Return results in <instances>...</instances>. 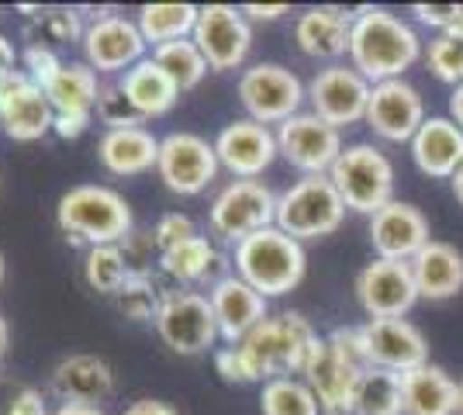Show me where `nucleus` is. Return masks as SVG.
<instances>
[{
    "label": "nucleus",
    "mask_w": 463,
    "mask_h": 415,
    "mask_svg": "<svg viewBox=\"0 0 463 415\" xmlns=\"http://www.w3.org/2000/svg\"><path fill=\"white\" fill-rule=\"evenodd\" d=\"M318 339L308 318L298 312L267 316L235 346L214 350V371L229 384H267L273 377L305 374Z\"/></svg>",
    "instance_id": "1"
},
{
    "label": "nucleus",
    "mask_w": 463,
    "mask_h": 415,
    "mask_svg": "<svg viewBox=\"0 0 463 415\" xmlns=\"http://www.w3.org/2000/svg\"><path fill=\"white\" fill-rule=\"evenodd\" d=\"M422 60V39L415 28L384 7H364L353 18L349 66L370 83L405 80V73Z\"/></svg>",
    "instance_id": "2"
},
{
    "label": "nucleus",
    "mask_w": 463,
    "mask_h": 415,
    "mask_svg": "<svg viewBox=\"0 0 463 415\" xmlns=\"http://www.w3.org/2000/svg\"><path fill=\"white\" fill-rule=\"evenodd\" d=\"M59 232L77 246H118L136 232V215L125 194L104 184H77L56 204Z\"/></svg>",
    "instance_id": "3"
},
{
    "label": "nucleus",
    "mask_w": 463,
    "mask_h": 415,
    "mask_svg": "<svg viewBox=\"0 0 463 415\" xmlns=\"http://www.w3.org/2000/svg\"><path fill=\"white\" fill-rule=\"evenodd\" d=\"M232 267L246 284H252L270 301V297L290 295L305 280L308 253H305V242H298L288 232H280L277 225H270L235 246Z\"/></svg>",
    "instance_id": "4"
},
{
    "label": "nucleus",
    "mask_w": 463,
    "mask_h": 415,
    "mask_svg": "<svg viewBox=\"0 0 463 415\" xmlns=\"http://www.w3.org/2000/svg\"><path fill=\"white\" fill-rule=\"evenodd\" d=\"M367 367L370 363L364 354L360 325H349V329H335L332 336L318 339L301 377L318 398L322 415H349L356 381Z\"/></svg>",
    "instance_id": "5"
},
{
    "label": "nucleus",
    "mask_w": 463,
    "mask_h": 415,
    "mask_svg": "<svg viewBox=\"0 0 463 415\" xmlns=\"http://www.w3.org/2000/svg\"><path fill=\"white\" fill-rule=\"evenodd\" d=\"M346 212V201L339 198L328 174L294 180L284 194H277V229L298 242L339 232Z\"/></svg>",
    "instance_id": "6"
},
{
    "label": "nucleus",
    "mask_w": 463,
    "mask_h": 415,
    "mask_svg": "<svg viewBox=\"0 0 463 415\" xmlns=\"http://www.w3.org/2000/svg\"><path fill=\"white\" fill-rule=\"evenodd\" d=\"M339 198L356 215H377L394 201V166L373 142H353L328 170Z\"/></svg>",
    "instance_id": "7"
},
{
    "label": "nucleus",
    "mask_w": 463,
    "mask_h": 415,
    "mask_svg": "<svg viewBox=\"0 0 463 415\" xmlns=\"http://www.w3.org/2000/svg\"><path fill=\"white\" fill-rule=\"evenodd\" d=\"M159 339L180 356H201L214 350L218 343V322H214L212 301L204 291L194 288H166L159 312L153 318Z\"/></svg>",
    "instance_id": "8"
},
{
    "label": "nucleus",
    "mask_w": 463,
    "mask_h": 415,
    "mask_svg": "<svg viewBox=\"0 0 463 415\" xmlns=\"http://www.w3.org/2000/svg\"><path fill=\"white\" fill-rule=\"evenodd\" d=\"M235 94L252 121H260L267 128L270 125L280 128L288 118L301 115V108L308 100V87L280 62H256L250 70H242Z\"/></svg>",
    "instance_id": "9"
},
{
    "label": "nucleus",
    "mask_w": 463,
    "mask_h": 415,
    "mask_svg": "<svg viewBox=\"0 0 463 415\" xmlns=\"http://www.w3.org/2000/svg\"><path fill=\"white\" fill-rule=\"evenodd\" d=\"M208 225L214 236L239 246L242 239L277 225V194L263 180H232L214 194L208 208Z\"/></svg>",
    "instance_id": "10"
},
{
    "label": "nucleus",
    "mask_w": 463,
    "mask_h": 415,
    "mask_svg": "<svg viewBox=\"0 0 463 415\" xmlns=\"http://www.w3.org/2000/svg\"><path fill=\"white\" fill-rule=\"evenodd\" d=\"M222 170L214 142L194 136V132H170L159 138V163L156 174L163 180V187L180 198H194L201 191H208Z\"/></svg>",
    "instance_id": "11"
},
{
    "label": "nucleus",
    "mask_w": 463,
    "mask_h": 415,
    "mask_svg": "<svg viewBox=\"0 0 463 415\" xmlns=\"http://www.w3.org/2000/svg\"><path fill=\"white\" fill-rule=\"evenodd\" d=\"M370 90H373V83L364 73H356L346 62H332L326 70H318L308 83L311 115H318L332 128L343 132L349 125L367 121Z\"/></svg>",
    "instance_id": "12"
},
{
    "label": "nucleus",
    "mask_w": 463,
    "mask_h": 415,
    "mask_svg": "<svg viewBox=\"0 0 463 415\" xmlns=\"http://www.w3.org/2000/svg\"><path fill=\"white\" fill-rule=\"evenodd\" d=\"M194 42L204 52L212 73H232L242 70L252 49V24L242 14V7L232 4H204L197 24H194Z\"/></svg>",
    "instance_id": "13"
},
{
    "label": "nucleus",
    "mask_w": 463,
    "mask_h": 415,
    "mask_svg": "<svg viewBox=\"0 0 463 415\" xmlns=\"http://www.w3.org/2000/svg\"><path fill=\"white\" fill-rule=\"evenodd\" d=\"M277 149L301 177H318L335 166V159L343 156L346 146H343L339 128H332L311 111H301L277 128Z\"/></svg>",
    "instance_id": "14"
},
{
    "label": "nucleus",
    "mask_w": 463,
    "mask_h": 415,
    "mask_svg": "<svg viewBox=\"0 0 463 415\" xmlns=\"http://www.w3.org/2000/svg\"><path fill=\"white\" fill-rule=\"evenodd\" d=\"M356 301L367 318H405L419 301L411 263L373 257L356 274Z\"/></svg>",
    "instance_id": "15"
},
{
    "label": "nucleus",
    "mask_w": 463,
    "mask_h": 415,
    "mask_svg": "<svg viewBox=\"0 0 463 415\" xmlns=\"http://www.w3.org/2000/svg\"><path fill=\"white\" fill-rule=\"evenodd\" d=\"M360 339H364V354H367L370 367L408 374V371L429 363V343H425L422 329L411 325L408 318H367L360 325Z\"/></svg>",
    "instance_id": "16"
},
{
    "label": "nucleus",
    "mask_w": 463,
    "mask_h": 415,
    "mask_svg": "<svg viewBox=\"0 0 463 415\" xmlns=\"http://www.w3.org/2000/svg\"><path fill=\"white\" fill-rule=\"evenodd\" d=\"M83 56L87 66L97 73H128L136 62L146 60V39L138 32V24L125 14H104L94 18L83 32Z\"/></svg>",
    "instance_id": "17"
},
{
    "label": "nucleus",
    "mask_w": 463,
    "mask_h": 415,
    "mask_svg": "<svg viewBox=\"0 0 463 415\" xmlns=\"http://www.w3.org/2000/svg\"><path fill=\"white\" fill-rule=\"evenodd\" d=\"M367 236L377 259L411 263L432 242V229H429V218L422 215V208L394 198L377 215H370Z\"/></svg>",
    "instance_id": "18"
},
{
    "label": "nucleus",
    "mask_w": 463,
    "mask_h": 415,
    "mask_svg": "<svg viewBox=\"0 0 463 415\" xmlns=\"http://www.w3.org/2000/svg\"><path fill=\"white\" fill-rule=\"evenodd\" d=\"M214 153L218 163L229 170L235 180H256L273 166V159L280 156L277 149V132L252 118L229 121L218 138H214Z\"/></svg>",
    "instance_id": "19"
},
{
    "label": "nucleus",
    "mask_w": 463,
    "mask_h": 415,
    "mask_svg": "<svg viewBox=\"0 0 463 415\" xmlns=\"http://www.w3.org/2000/svg\"><path fill=\"white\" fill-rule=\"evenodd\" d=\"M370 132L384 142H411L425 125V100L408 80L373 83L367 108Z\"/></svg>",
    "instance_id": "20"
},
{
    "label": "nucleus",
    "mask_w": 463,
    "mask_h": 415,
    "mask_svg": "<svg viewBox=\"0 0 463 415\" xmlns=\"http://www.w3.org/2000/svg\"><path fill=\"white\" fill-rule=\"evenodd\" d=\"M208 301H212L214 322H218V336L225 346H235L239 339H246L270 316L267 297L260 295L252 284H246L239 274H225L208 288Z\"/></svg>",
    "instance_id": "21"
},
{
    "label": "nucleus",
    "mask_w": 463,
    "mask_h": 415,
    "mask_svg": "<svg viewBox=\"0 0 463 415\" xmlns=\"http://www.w3.org/2000/svg\"><path fill=\"white\" fill-rule=\"evenodd\" d=\"M52 391L70 405H97L115 395V371L104 356L70 354L52 367Z\"/></svg>",
    "instance_id": "22"
},
{
    "label": "nucleus",
    "mask_w": 463,
    "mask_h": 415,
    "mask_svg": "<svg viewBox=\"0 0 463 415\" xmlns=\"http://www.w3.org/2000/svg\"><path fill=\"white\" fill-rule=\"evenodd\" d=\"M353 18L343 7H308L294 21V42L311 60H326L328 66L349 56L353 42Z\"/></svg>",
    "instance_id": "23"
},
{
    "label": "nucleus",
    "mask_w": 463,
    "mask_h": 415,
    "mask_svg": "<svg viewBox=\"0 0 463 415\" xmlns=\"http://www.w3.org/2000/svg\"><path fill=\"white\" fill-rule=\"evenodd\" d=\"M97 159L115 177H142L159 163V138L146 128H104L97 138Z\"/></svg>",
    "instance_id": "24"
},
{
    "label": "nucleus",
    "mask_w": 463,
    "mask_h": 415,
    "mask_svg": "<svg viewBox=\"0 0 463 415\" xmlns=\"http://www.w3.org/2000/svg\"><path fill=\"white\" fill-rule=\"evenodd\" d=\"M411 146V159L432 180H449L463 163V132L457 128L453 118H425V125L415 132Z\"/></svg>",
    "instance_id": "25"
},
{
    "label": "nucleus",
    "mask_w": 463,
    "mask_h": 415,
    "mask_svg": "<svg viewBox=\"0 0 463 415\" xmlns=\"http://www.w3.org/2000/svg\"><path fill=\"white\" fill-rule=\"evenodd\" d=\"M460 384L439 363L402 374V415H457Z\"/></svg>",
    "instance_id": "26"
},
{
    "label": "nucleus",
    "mask_w": 463,
    "mask_h": 415,
    "mask_svg": "<svg viewBox=\"0 0 463 415\" xmlns=\"http://www.w3.org/2000/svg\"><path fill=\"white\" fill-rule=\"evenodd\" d=\"M411 277L419 297L425 301H446L463 291V253L443 239H432L419 257L411 259Z\"/></svg>",
    "instance_id": "27"
},
{
    "label": "nucleus",
    "mask_w": 463,
    "mask_h": 415,
    "mask_svg": "<svg viewBox=\"0 0 463 415\" xmlns=\"http://www.w3.org/2000/svg\"><path fill=\"white\" fill-rule=\"evenodd\" d=\"M118 87H121L125 98L132 100V108L142 115V121L170 115L176 108V100H180V87L166 77V70H163L153 56H146V60L136 62L128 73H121V77H118Z\"/></svg>",
    "instance_id": "28"
},
{
    "label": "nucleus",
    "mask_w": 463,
    "mask_h": 415,
    "mask_svg": "<svg viewBox=\"0 0 463 415\" xmlns=\"http://www.w3.org/2000/svg\"><path fill=\"white\" fill-rule=\"evenodd\" d=\"M52 121H56V111L35 80H28L18 94L0 108V128L14 142H39L52 132Z\"/></svg>",
    "instance_id": "29"
},
{
    "label": "nucleus",
    "mask_w": 463,
    "mask_h": 415,
    "mask_svg": "<svg viewBox=\"0 0 463 415\" xmlns=\"http://www.w3.org/2000/svg\"><path fill=\"white\" fill-rule=\"evenodd\" d=\"M225 267L222 253L214 250V242L208 236H191L187 242H180L174 250L159 253V270L176 280V288H194V284H214L225 274H218Z\"/></svg>",
    "instance_id": "30"
},
{
    "label": "nucleus",
    "mask_w": 463,
    "mask_h": 415,
    "mask_svg": "<svg viewBox=\"0 0 463 415\" xmlns=\"http://www.w3.org/2000/svg\"><path fill=\"white\" fill-rule=\"evenodd\" d=\"M100 73L87 62H62L52 83L45 87V98L56 115H94L97 98H100Z\"/></svg>",
    "instance_id": "31"
},
{
    "label": "nucleus",
    "mask_w": 463,
    "mask_h": 415,
    "mask_svg": "<svg viewBox=\"0 0 463 415\" xmlns=\"http://www.w3.org/2000/svg\"><path fill=\"white\" fill-rule=\"evenodd\" d=\"M201 7L197 4H142L138 7V32L146 45H166L176 39H191Z\"/></svg>",
    "instance_id": "32"
},
{
    "label": "nucleus",
    "mask_w": 463,
    "mask_h": 415,
    "mask_svg": "<svg viewBox=\"0 0 463 415\" xmlns=\"http://www.w3.org/2000/svg\"><path fill=\"white\" fill-rule=\"evenodd\" d=\"M349 415H402V374L367 367L356 381Z\"/></svg>",
    "instance_id": "33"
},
{
    "label": "nucleus",
    "mask_w": 463,
    "mask_h": 415,
    "mask_svg": "<svg viewBox=\"0 0 463 415\" xmlns=\"http://www.w3.org/2000/svg\"><path fill=\"white\" fill-rule=\"evenodd\" d=\"M153 60L166 70V77L180 87V94L194 90L201 80L208 77V70H212L194 39H176V42H166V45H156Z\"/></svg>",
    "instance_id": "34"
},
{
    "label": "nucleus",
    "mask_w": 463,
    "mask_h": 415,
    "mask_svg": "<svg viewBox=\"0 0 463 415\" xmlns=\"http://www.w3.org/2000/svg\"><path fill=\"white\" fill-rule=\"evenodd\" d=\"M263 415H322L318 398L305 384V377H273L260 391Z\"/></svg>",
    "instance_id": "35"
},
{
    "label": "nucleus",
    "mask_w": 463,
    "mask_h": 415,
    "mask_svg": "<svg viewBox=\"0 0 463 415\" xmlns=\"http://www.w3.org/2000/svg\"><path fill=\"white\" fill-rule=\"evenodd\" d=\"M132 274L136 270H132V263L125 257L121 242L118 246H94V250L83 253V280L94 288L97 295L115 297Z\"/></svg>",
    "instance_id": "36"
},
{
    "label": "nucleus",
    "mask_w": 463,
    "mask_h": 415,
    "mask_svg": "<svg viewBox=\"0 0 463 415\" xmlns=\"http://www.w3.org/2000/svg\"><path fill=\"white\" fill-rule=\"evenodd\" d=\"M121 316L132 318V322H153L156 312H159V301H163V291L156 288V280L149 274H132L125 280V288L115 295Z\"/></svg>",
    "instance_id": "37"
},
{
    "label": "nucleus",
    "mask_w": 463,
    "mask_h": 415,
    "mask_svg": "<svg viewBox=\"0 0 463 415\" xmlns=\"http://www.w3.org/2000/svg\"><path fill=\"white\" fill-rule=\"evenodd\" d=\"M425 60H429V70L436 80H443L449 87L463 83V42L449 39V35H436L429 42Z\"/></svg>",
    "instance_id": "38"
},
{
    "label": "nucleus",
    "mask_w": 463,
    "mask_h": 415,
    "mask_svg": "<svg viewBox=\"0 0 463 415\" xmlns=\"http://www.w3.org/2000/svg\"><path fill=\"white\" fill-rule=\"evenodd\" d=\"M35 18H39L49 45H52V42H56V45H73V42H83L87 24H83L77 7H49V11H42L39 7V11H35Z\"/></svg>",
    "instance_id": "39"
},
{
    "label": "nucleus",
    "mask_w": 463,
    "mask_h": 415,
    "mask_svg": "<svg viewBox=\"0 0 463 415\" xmlns=\"http://www.w3.org/2000/svg\"><path fill=\"white\" fill-rule=\"evenodd\" d=\"M94 111L100 125H108V128H136V125H142V115L132 108V100L121 94L118 83H104L100 87V98H97Z\"/></svg>",
    "instance_id": "40"
},
{
    "label": "nucleus",
    "mask_w": 463,
    "mask_h": 415,
    "mask_svg": "<svg viewBox=\"0 0 463 415\" xmlns=\"http://www.w3.org/2000/svg\"><path fill=\"white\" fill-rule=\"evenodd\" d=\"M21 70L45 90V87L52 83V77L62 70V60H59V52L49 42H32V45L21 52Z\"/></svg>",
    "instance_id": "41"
},
{
    "label": "nucleus",
    "mask_w": 463,
    "mask_h": 415,
    "mask_svg": "<svg viewBox=\"0 0 463 415\" xmlns=\"http://www.w3.org/2000/svg\"><path fill=\"white\" fill-rule=\"evenodd\" d=\"M191 236H197V229H194L191 218L180 215V212H166V215H159V222L153 225V239L159 253H166V250H174L180 242H187Z\"/></svg>",
    "instance_id": "42"
},
{
    "label": "nucleus",
    "mask_w": 463,
    "mask_h": 415,
    "mask_svg": "<svg viewBox=\"0 0 463 415\" xmlns=\"http://www.w3.org/2000/svg\"><path fill=\"white\" fill-rule=\"evenodd\" d=\"M460 11H463V4H415V7H411L415 21L436 28L439 35H446V32L453 28V21L460 18Z\"/></svg>",
    "instance_id": "43"
},
{
    "label": "nucleus",
    "mask_w": 463,
    "mask_h": 415,
    "mask_svg": "<svg viewBox=\"0 0 463 415\" xmlns=\"http://www.w3.org/2000/svg\"><path fill=\"white\" fill-rule=\"evenodd\" d=\"M0 415H52L45 405V395L39 388H21L7 398V405L0 409Z\"/></svg>",
    "instance_id": "44"
},
{
    "label": "nucleus",
    "mask_w": 463,
    "mask_h": 415,
    "mask_svg": "<svg viewBox=\"0 0 463 415\" xmlns=\"http://www.w3.org/2000/svg\"><path fill=\"white\" fill-rule=\"evenodd\" d=\"M90 121H94V115H56L52 132H56L59 138H80L90 128Z\"/></svg>",
    "instance_id": "45"
},
{
    "label": "nucleus",
    "mask_w": 463,
    "mask_h": 415,
    "mask_svg": "<svg viewBox=\"0 0 463 415\" xmlns=\"http://www.w3.org/2000/svg\"><path fill=\"white\" fill-rule=\"evenodd\" d=\"M121 415H180L170 401H159V398H136Z\"/></svg>",
    "instance_id": "46"
},
{
    "label": "nucleus",
    "mask_w": 463,
    "mask_h": 415,
    "mask_svg": "<svg viewBox=\"0 0 463 415\" xmlns=\"http://www.w3.org/2000/svg\"><path fill=\"white\" fill-rule=\"evenodd\" d=\"M242 14L250 21H277L280 14H288V4H246Z\"/></svg>",
    "instance_id": "47"
},
{
    "label": "nucleus",
    "mask_w": 463,
    "mask_h": 415,
    "mask_svg": "<svg viewBox=\"0 0 463 415\" xmlns=\"http://www.w3.org/2000/svg\"><path fill=\"white\" fill-rule=\"evenodd\" d=\"M18 70V49L7 35H0V73H11Z\"/></svg>",
    "instance_id": "48"
},
{
    "label": "nucleus",
    "mask_w": 463,
    "mask_h": 415,
    "mask_svg": "<svg viewBox=\"0 0 463 415\" xmlns=\"http://www.w3.org/2000/svg\"><path fill=\"white\" fill-rule=\"evenodd\" d=\"M449 118L457 121V128L463 132V83L453 87V94H449Z\"/></svg>",
    "instance_id": "49"
},
{
    "label": "nucleus",
    "mask_w": 463,
    "mask_h": 415,
    "mask_svg": "<svg viewBox=\"0 0 463 415\" xmlns=\"http://www.w3.org/2000/svg\"><path fill=\"white\" fill-rule=\"evenodd\" d=\"M52 415H104L97 405H70V401H59V409H52Z\"/></svg>",
    "instance_id": "50"
},
{
    "label": "nucleus",
    "mask_w": 463,
    "mask_h": 415,
    "mask_svg": "<svg viewBox=\"0 0 463 415\" xmlns=\"http://www.w3.org/2000/svg\"><path fill=\"white\" fill-rule=\"evenodd\" d=\"M449 184H453V198H457L463 204V163L457 166V174L449 177Z\"/></svg>",
    "instance_id": "51"
},
{
    "label": "nucleus",
    "mask_w": 463,
    "mask_h": 415,
    "mask_svg": "<svg viewBox=\"0 0 463 415\" xmlns=\"http://www.w3.org/2000/svg\"><path fill=\"white\" fill-rule=\"evenodd\" d=\"M7 343H11V329H7V318L0 316V360L7 354Z\"/></svg>",
    "instance_id": "52"
},
{
    "label": "nucleus",
    "mask_w": 463,
    "mask_h": 415,
    "mask_svg": "<svg viewBox=\"0 0 463 415\" xmlns=\"http://www.w3.org/2000/svg\"><path fill=\"white\" fill-rule=\"evenodd\" d=\"M457 415H463V381H460V409H457Z\"/></svg>",
    "instance_id": "53"
},
{
    "label": "nucleus",
    "mask_w": 463,
    "mask_h": 415,
    "mask_svg": "<svg viewBox=\"0 0 463 415\" xmlns=\"http://www.w3.org/2000/svg\"><path fill=\"white\" fill-rule=\"evenodd\" d=\"M0 284H4V253H0Z\"/></svg>",
    "instance_id": "54"
}]
</instances>
